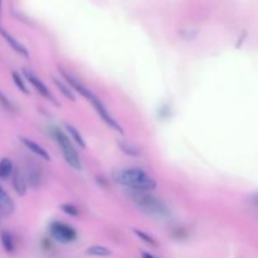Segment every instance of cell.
I'll return each instance as SVG.
<instances>
[{
    "mask_svg": "<svg viewBox=\"0 0 258 258\" xmlns=\"http://www.w3.org/2000/svg\"><path fill=\"white\" fill-rule=\"evenodd\" d=\"M113 180L134 191H151L158 184L153 176L140 168H122L112 173Z\"/></svg>",
    "mask_w": 258,
    "mask_h": 258,
    "instance_id": "6da1fadb",
    "label": "cell"
},
{
    "mask_svg": "<svg viewBox=\"0 0 258 258\" xmlns=\"http://www.w3.org/2000/svg\"><path fill=\"white\" fill-rule=\"evenodd\" d=\"M60 75H62L63 78L67 81V83L71 86V88H72V90L77 91V92L80 93V95H82L83 97L88 101V102L92 103V106L95 107L96 112L100 115V117L102 118V120L105 121V122L107 123L111 128H113L115 131L120 133L121 135H123L122 126H121L120 123L117 122V120H116V118L111 115L110 111H108L107 107L103 105L102 101H101L100 98H98L97 96H96L95 93L90 90V88H87L85 85H82V83H81L78 80L73 78L72 76H71L70 73L66 72V71L60 70Z\"/></svg>",
    "mask_w": 258,
    "mask_h": 258,
    "instance_id": "7a4b0ae2",
    "label": "cell"
},
{
    "mask_svg": "<svg viewBox=\"0 0 258 258\" xmlns=\"http://www.w3.org/2000/svg\"><path fill=\"white\" fill-rule=\"evenodd\" d=\"M131 197H133V201L135 202L136 206L150 216L165 218L170 214L168 207L160 199L156 198L153 194H149L148 191H134Z\"/></svg>",
    "mask_w": 258,
    "mask_h": 258,
    "instance_id": "3957f363",
    "label": "cell"
},
{
    "mask_svg": "<svg viewBox=\"0 0 258 258\" xmlns=\"http://www.w3.org/2000/svg\"><path fill=\"white\" fill-rule=\"evenodd\" d=\"M53 135H54L55 141H57L58 146H59L60 150H62V154L63 156H64L68 165L72 166L75 170H82V163H81L80 155H78L77 150L75 149V146H73L70 138H68L60 128H55V130L53 131Z\"/></svg>",
    "mask_w": 258,
    "mask_h": 258,
    "instance_id": "277c9868",
    "label": "cell"
},
{
    "mask_svg": "<svg viewBox=\"0 0 258 258\" xmlns=\"http://www.w3.org/2000/svg\"><path fill=\"white\" fill-rule=\"evenodd\" d=\"M49 234L53 239L63 244L72 243L77 239V231L72 226L58 221L49 224Z\"/></svg>",
    "mask_w": 258,
    "mask_h": 258,
    "instance_id": "5b68a950",
    "label": "cell"
},
{
    "mask_svg": "<svg viewBox=\"0 0 258 258\" xmlns=\"http://www.w3.org/2000/svg\"><path fill=\"white\" fill-rule=\"evenodd\" d=\"M23 75H24L25 80H27L28 82H29L30 85H32L33 87L35 88V91H37V92L39 93L40 96H43V97H44L45 100L50 101V102L54 103L55 106H58V102H57V101H55L54 96L52 95V92H50V91L48 90L47 86H45L44 83L42 82V80H40V78L38 77V76H35L34 73H33L30 70H28V68H24V70H23Z\"/></svg>",
    "mask_w": 258,
    "mask_h": 258,
    "instance_id": "8992f818",
    "label": "cell"
},
{
    "mask_svg": "<svg viewBox=\"0 0 258 258\" xmlns=\"http://www.w3.org/2000/svg\"><path fill=\"white\" fill-rule=\"evenodd\" d=\"M0 34H2V37L4 38L5 42H7L8 44H9L10 47H12V49H14L15 52L18 53V54L23 55V57H25V58L29 57V52H28L27 48H25L24 45H23L22 43L19 42V40L15 39V38L13 37V35H10L9 33L7 32V30L3 29L2 27H0Z\"/></svg>",
    "mask_w": 258,
    "mask_h": 258,
    "instance_id": "52a82bcc",
    "label": "cell"
},
{
    "mask_svg": "<svg viewBox=\"0 0 258 258\" xmlns=\"http://www.w3.org/2000/svg\"><path fill=\"white\" fill-rule=\"evenodd\" d=\"M20 141H22V144L28 149V150H30L33 154H35L37 156H39L40 159H43V160H45V161L50 160L49 153H48V151L45 150L43 146H40L39 144L34 143V141L30 140V139H27V138H20Z\"/></svg>",
    "mask_w": 258,
    "mask_h": 258,
    "instance_id": "ba28073f",
    "label": "cell"
},
{
    "mask_svg": "<svg viewBox=\"0 0 258 258\" xmlns=\"http://www.w3.org/2000/svg\"><path fill=\"white\" fill-rule=\"evenodd\" d=\"M13 186L15 189V193L19 197L27 194V178L19 169H15L14 174H13Z\"/></svg>",
    "mask_w": 258,
    "mask_h": 258,
    "instance_id": "9c48e42d",
    "label": "cell"
},
{
    "mask_svg": "<svg viewBox=\"0 0 258 258\" xmlns=\"http://www.w3.org/2000/svg\"><path fill=\"white\" fill-rule=\"evenodd\" d=\"M15 209V204L13 199L10 198L9 194L3 189L2 184H0V211L4 212L5 214H12Z\"/></svg>",
    "mask_w": 258,
    "mask_h": 258,
    "instance_id": "30bf717a",
    "label": "cell"
},
{
    "mask_svg": "<svg viewBox=\"0 0 258 258\" xmlns=\"http://www.w3.org/2000/svg\"><path fill=\"white\" fill-rule=\"evenodd\" d=\"M14 165H13V161L9 158H3L0 160V179L2 180H8L10 176H13L14 174Z\"/></svg>",
    "mask_w": 258,
    "mask_h": 258,
    "instance_id": "8fae6325",
    "label": "cell"
},
{
    "mask_svg": "<svg viewBox=\"0 0 258 258\" xmlns=\"http://www.w3.org/2000/svg\"><path fill=\"white\" fill-rule=\"evenodd\" d=\"M117 146L120 148V150L122 151L123 154H126V155H128V156L138 158V156L141 155V150L139 146L127 143V141H125V140H117Z\"/></svg>",
    "mask_w": 258,
    "mask_h": 258,
    "instance_id": "7c38bea8",
    "label": "cell"
},
{
    "mask_svg": "<svg viewBox=\"0 0 258 258\" xmlns=\"http://www.w3.org/2000/svg\"><path fill=\"white\" fill-rule=\"evenodd\" d=\"M86 254L91 257H110L112 251L105 246H91L86 249Z\"/></svg>",
    "mask_w": 258,
    "mask_h": 258,
    "instance_id": "4fadbf2b",
    "label": "cell"
},
{
    "mask_svg": "<svg viewBox=\"0 0 258 258\" xmlns=\"http://www.w3.org/2000/svg\"><path fill=\"white\" fill-rule=\"evenodd\" d=\"M66 130L68 131V134H70V135H71L72 140H75V143L77 144V145L80 146V148H82V149L87 148V145H86L85 139H83V136L81 135L80 131H78L77 128L75 127V126L70 125V123H67V125H66Z\"/></svg>",
    "mask_w": 258,
    "mask_h": 258,
    "instance_id": "5bb4252c",
    "label": "cell"
},
{
    "mask_svg": "<svg viewBox=\"0 0 258 258\" xmlns=\"http://www.w3.org/2000/svg\"><path fill=\"white\" fill-rule=\"evenodd\" d=\"M0 239H2L3 247H4V249L8 252V253H12V252H14V249H15L14 238H13V236L9 233V232L3 231L2 236H0Z\"/></svg>",
    "mask_w": 258,
    "mask_h": 258,
    "instance_id": "9a60e30c",
    "label": "cell"
},
{
    "mask_svg": "<svg viewBox=\"0 0 258 258\" xmlns=\"http://www.w3.org/2000/svg\"><path fill=\"white\" fill-rule=\"evenodd\" d=\"M53 82H54V85L57 86V88L59 90V92L62 93L66 98H68V100H71V101H76V96H75V93H73L72 88H70V86L64 85L62 81L57 80V78H53Z\"/></svg>",
    "mask_w": 258,
    "mask_h": 258,
    "instance_id": "2e32d148",
    "label": "cell"
},
{
    "mask_svg": "<svg viewBox=\"0 0 258 258\" xmlns=\"http://www.w3.org/2000/svg\"><path fill=\"white\" fill-rule=\"evenodd\" d=\"M12 77H13V82L15 83V86L18 87V90H19L20 92L24 93V95H29V90H28L27 86H25L24 80L22 78V76H20L18 72H13Z\"/></svg>",
    "mask_w": 258,
    "mask_h": 258,
    "instance_id": "e0dca14e",
    "label": "cell"
},
{
    "mask_svg": "<svg viewBox=\"0 0 258 258\" xmlns=\"http://www.w3.org/2000/svg\"><path fill=\"white\" fill-rule=\"evenodd\" d=\"M133 232L135 233L136 237H139V238H140L143 242H145L146 244H150V246H154V247L158 246V242H156L153 237L149 236L148 233H145V232L140 231V229H136V228H134Z\"/></svg>",
    "mask_w": 258,
    "mask_h": 258,
    "instance_id": "ac0fdd59",
    "label": "cell"
},
{
    "mask_svg": "<svg viewBox=\"0 0 258 258\" xmlns=\"http://www.w3.org/2000/svg\"><path fill=\"white\" fill-rule=\"evenodd\" d=\"M60 211L63 212V213L68 214V216L71 217H77L78 214H80V211H78L77 207H75L73 204H62L60 206Z\"/></svg>",
    "mask_w": 258,
    "mask_h": 258,
    "instance_id": "d6986e66",
    "label": "cell"
},
{
    "mask_svg": "<svg viewBox=\"0 0 258 258\" xmlns=\"http://www.w3.org/2000/svg\"><path fill=\"white\" fill-rule=\"evenodd\" d=\"M0 102H2L3 107H4L7 111H13V110H14V107H13L12 102H10V101L8 100V98L5 97V96L3 95L2 92H0Z\"/></svg>",
    "mask_w": 258,
    "mask_h": 258,
    "instance_id": "ffe728a7",
    "label": "cell"
},
{
    "mask_svg": "<svg viewBox=\"0 0 258 258\" xmlns=\"http://www.w3.org/2000/svg\"><path fill=\"white\" fill-rule=\"evenodd\" d=\"M179 34H180L181 37L186 40H191L197 37V32L191 33V32H188V30H186V32L185 30H181V32H179Z\"/></svg>",
    "mask_w": 258,
    "mask_h": 258,
    "instance_id": "44dd1931",
    "label": "cell"
},
{
    "mask_svg": "<svg viewBox=\"0 0 258 258\" xmlns=\"http://www.w3.org/2000/svg\"><path fill=\"white\" fill-rule=\"evenodd\" d=\"M251 199H252V203H253L254 206H256L258 208V191H257V193H254L253 196H252Z\"/></svg>",
    "mask_w": 258,
    "mask_h": 258,
    "instance_id": "7402d4cb",
    "label": "cell"
},
{
    "mask_svg": "<svg viewBox=\"0 0 258 258\" xmlns=\"http://www.w3.org/2000/svg\"><path fill=\"white\" fill-rule=\"evenodd\" d=\"M143 258H155V257L150 253H143Z\"/></svg>",
    "mask_w": 258,
    "mask_h": 258,
    "instance_id": "603a6c76",
    "label": "cell"
},
{
    "mask_svg": "<svg viewBox=\"0 0 258 258\" xmlns=\"http://www.w3.org/2000/svg\"><path fill=\"white\" fill-rule=\"evenodd\" d=\"M2 3H3V0H0V13H2Z\"/></svg>",
    "mask_w": 258,
    "mask_h": 258,
    "instance_id": "cb8c5ba5",
    "label": "cell"
}]
</instances>
